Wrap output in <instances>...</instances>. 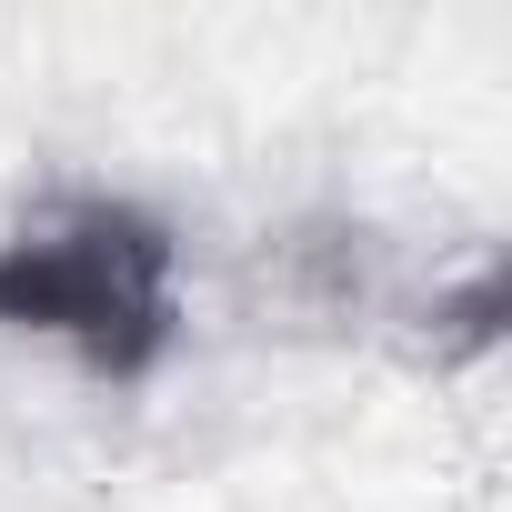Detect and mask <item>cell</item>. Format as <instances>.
<instances>
[{"instance_id": "cell-1", "label": "cell", "mask_w": 512, "mask_h": 512, "mask_svg": "<svg viewBox=\"0 0 512 512\" xmlns=\"http://www.w3.org/2000/svg\"><path fill=\"white\" fill-rule=\"evenodd\" d=\"M0 332L61 342L91 382H151L181 342V241L131 191H61L0 231Z\"/></svg>"}]
</instances>
